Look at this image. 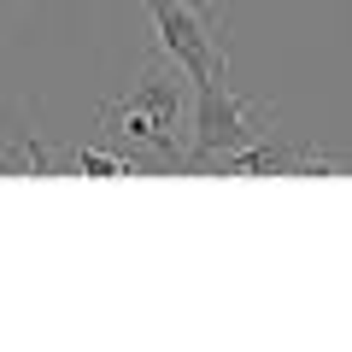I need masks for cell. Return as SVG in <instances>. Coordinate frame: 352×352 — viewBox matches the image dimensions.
I'll use <instances>...</instances> for the list:
<instances>
[{
  "mask_svg": "<svg viewBox=\"0 0 352 352\" xmlns=\"http://www.w3.org/2000/svg\"><path fill=\"white\" fill-rule=\"evenodd\" d=\"M188 76L182 65L164 53V59H147V71L118 94V100L100 106V135L106 141H129L141 170H182V129H188Z\"/></svg>",
  "mask_w": 352,
  "mask_h": 352,
  "instance_id": "1",
  "label": "cell"
},
{
  "mask_svg": "<svg viewBox=\"0 0 352 352\" xmlns=\"http://www.w3.org/2000/svg\"><path fill=\"white\" fill-rule=\"evenodd\" d=\"M270 129H276V106L270 100L235 94L229 76L200 82L194 88V135H188V153H182V176L200 159H212V153H235V147H247V141H264Z\"/></svg>",
  "mask_w": 352,
  "mask_h": 352,
  "instance_id": "2",
  "label": "cell"
},
{
  "mask_svg": "<svg viewBox=\"0 0 352 352\" xmlns=\"http://www.w3.org/2000/svg\"><path fill=\"white\" fill-rule=\"evenodd\" d=\"M153 18V36H159V47L170 53L176 65H182V76H188L194 88L212 82V76H229V53H223V36H217L212 24H206L200 12H188L182 0H141Z\"/></svg>",
  "mask_w": 352,
  "mask_h": 352,
  "instance_id": "3",
  "label": "cell"
},
{
  "mask_svg": "<svg viewBox=\"0 0 352 352\" xmlns=\"http://www.w3.org/2000/svg\"><path fill=\"white\" fill-rule=\"evenodd\" d=\"M340 170V159H329V153L317 147H294V141H247V147L235 153H212V159H200L188 176H329Z\"/></svg>",
  "mask_w": 352,
  "mask_h": 352,
  "instance_id": "4",
  "label": "cell"
},
{
  "mask_svg": "<svg viewBox=\"0 0 352 352\" xmlns=\"http://www.w3.org/2000/svg\"><path fill=\"white\" fill-rule=\"evenodd\" d=\"M71 170H76V176H100V182H112V176H141V164L129 159V153H106V147H71Z\"/></svg>",
  "mask_w": 352,
  "mask_h": 352,
  "instance_id": "5",
  "label": "cell"
},
{
  "mask_svg": "<svg viewBox=\"0 0 352 352\" xmlns=\"http://www.w3.org/2000/svg\"><path fill=\"white\" fill-rule=\"evenodd\" d=\"M182 6H188V12H200L206 24H212L217 36H223V24H229V12H223V0H182Z\"/></svg>",
  "mask_w": 352,
  "mask_h": 352,
  "instance_id": "6",
  "label": "cell"
},
{
  "mask_svg": "<svg viewBox=\"0 0 352 352\" xmlns=\"http://www.w3.org/2000/svg\"><path fill=\"white\" fill-rule=\"evenodd\" d=\"M0 118H6V100H0Z\"/></svg>",
  "mask_w": 352,
  "mask_h": 352,
  "instance_id": "7",
  "label": "cell"
}]
</instances>
